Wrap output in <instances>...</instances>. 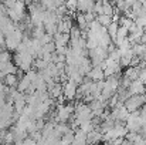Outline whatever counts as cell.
<instances>
[{"label": "cell", "mask_w": 146, "mask_h": 145, "mask_svg": "<svg viewBox=\"0 0 146 145\" xmlns=\"http://www.w3.org/2000/svg\"><path fill=\"white\" fill-rule=\"evenodd\" d=\"M116 33H118V24L115 21H112L109 26H108V34L111 37H116Z\"/></svg>", "instance_id": "6da1fadb"}]
</instances>
